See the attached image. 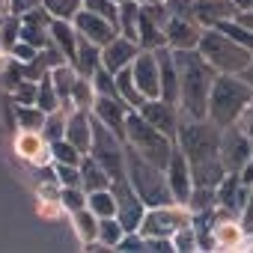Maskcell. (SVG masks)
<instances>
[{
    "mask_svg": "<svg viewBox=\"0 0 253 253\" xmlns=\"http://www.w3.org/2000/svg\"><path fill=\"white\" fill-rule=\"evenodd\" d=\"M220 131L223 128H217L209 119H191V116L179 119L176 143H179V149L185 152V158L191 164L194 185L217 188L223 182L226 167L220 161Z\"/></svg>",
    "mask_w": 253,
    "mask_h": 253,
    "instance_id": "obj_1",
    "label": "cell"
},
{
    "mask_svg": "<svg viewBox=\"0 0 253 253\" xmlns=\"http://www.w3.org/2000/svg\"><path fill=\"white\" fill-rule=\"evenodd\" d=\"M179 69V110L191 119H209V95L214 86L217 72L206 63L197 48L173 51Z\"/></svg>",
    "mask_w": 253,
    "mask_h": 253,
    "instance_id": "obj_2",
    "label": "cell"
},
{
    "mask_svg": "<svg viewBox=\"0 0 253 253\" xmlns=\"http://www.w3.org/2000/svg\"><path fill=\"white\" fill-rule=\"evenodd\" d=\"M125 176H128L131 188L137 191V197L146 203V209L176 203V197L170 191V182H167V170L152 164V161H146L128 143H125Z\"/></svg>",
    "mask_w": 253,
    "mask_h": 253,
    "instance_id": "obj_3",
    "label": "cell"
},
{
    "mask_svg": "<svg viewBox=\"0 0 253 253\" xmlns=\"http://www.w3.org/2000/svg\"><path fill=\"white\" fill-rule=\"evenodd\" d=\"M250 101H253V86L241 75H217L209 95V122H214L217 128L235 125Z\"/></svg>",
    "mask_w": 253,
    "mask_h": 253,
    "instance_id": "obj_4",
    "label": "cell"
},
{
    "mask_svg": "<svg viewBox=\"0 0 253 253\" xmlns=\"http://www.w3.org/2000/svg\"><path fill=\"white\" fill-rule=\"evenodd\" d=\"M125 143H128L134 152H140L146 161L158 164L167 170V161L176 149V140L167 137L164 131H158L155 125L140 113V110H128V119H125Z\"/></svg>",
    "mask_w": 253,
    "mask_h": 253,
    "instance_id": "obj_5",
    "label": "cell"
},
{
    "mask_svg": "<svg viewBox=\"0 0 253 253\" xmlns=\"http://www.w3.org/2000/svg\"><path fill=\"white\" fill-rule=\"evenodd\" d=\"M197 51L206 57V63L217 72V75H241L247 69V63L253 60V54L238 45L235 39H229L223 30L217 27H206L203 36H200V45Z\"/></svg>",
    "mask_w": 253,
    "mask_h": 253,
    "instance_id": "obj_6",
    "label": "cell"
},
{
    "mask_svg": "<svg viewBox=\"0 0 253 253\" xmlns=\"http://www.w3.org/2000/svg\"><path fill=\"white\" fill-rule=\"evenodd\" d=\"M89 155L107 170L110 179H122L125 176V140L116 137L104 122H98L92 116V146Z\"/></svg>",
    "mask_w": 253,
    "mask_h": 253,
    "instance_id": "obj_7",
    "label": "cell"
},
{
    "mask_svg": "<svg viewBox=\"0 0 253 253\" xmlns=\"http://www.w3.org/2000/svg\"><path fill=\"white\" fill-rule=\"evenodd\" d=\"M110 191L116 197V217L125 226V232H140V223H143V214H146V203L137 197V191L131 188L128 176L113 179Z\"/></svg>",
    "mask_w": 253,
    "mask_h": 253,
    "instance_id": "obj_8",
    "label": "cell"
},
{
    "mask_svg": "<svg viewBox=\"0 0 253 253\" xmlns=\"http://www.w3.org/2000/svg\"><path fill=\"white\" fill-rule=\"evenodd\" d=\"M185 223H191L188 206L170 203V206L146 209L143 223H140V232H143V235H167V238H173V232H176L179 226H185Z\"/></svg>",
    "mask_w": 253,
    "mask_h": 253,
    "instance_id": "obj_9",
    "label": "cell"
},
{
    "mask_svg": "<svg viewBox=\"0 0 253 253\" xmlns=\"http://www.w3.org/2000/svg\"><path fill=\"white\" fill-rule=\"evenodd\" d=\"M170 18L167 0L164 3H152V6H140V21H137V45L143 51H158L161 45H167L164 36V24Z\"/></svg>",
    "mask_w": 253,
    "mask_h": 253,
    "instance_id": "obj_10",
    "label": "cell"
},
{
    "mask_svg": "<svg viewBox=\"0 0 253 253\" xmlns=\"http://www.w3.org/2000/svg\"><path fill=\"white\" fill-rule=\"evenodd\" d=\"M253 158V143L250 137L235 125H226V128L220 131V161L226 167V173H241L244 164Z\"/></svg>",
    "mask_w": 253,
    "mask_h": 253,
    "instance_id": "obj_11",
    "label": "cell"
},
{
    "mask_svg": "<svg viewBox=\"0 0 253 253\" xmlns=\"http://www.w3.org/2000/svg\"><path fill=\"white\" fill-rule=\"evenodd\" d=\"M12 149L21 161L33 164V167H42V164H51V143L42 131L36 128H18L12 134Z\"/></svg>",
    "mask_w": 253,
    "mask_h": 253,
    "instance_id": "obj_12",
    "label": "cell"
},
{
    "mask_svg": "<svg viewBox=\"0 0 253 253\" xmlns=\"http://www.w3.org/2000/svg\"><path fill=\"white\" fill-rule=\"evenodd\" d=\"M131 75L143 98H161V69H158V54L155 51H137L131 63Z\"/></svg>",
    "mask_w": 253,
    "mask_h": 253,
    "instance_id": "obj_13",
    "label": "cell"
},
{
    "mask_svg": "<svg viewBox=\"0 0 253 253\" xmlns=\"http://www.w3.org/2000/svg\"><path fill=\"white\" fill-rule=\"evenodd\" d=\"M158 131H164L167 137H173L176 140V131H179V119H182V110H179V104H173V101H167V98H146L140 107H137Z\"/></svg>",
    "mask_w": 253,
    "mask_h": 253,
    "instance_id": "obj_14",
    "label": "cell"
},
{
    "mask_svg": "<svg viewBox=\"0 0 253 253\" xmlns=\"http://www.w3.org/2000/svg\"><path fill=\"white\" fill-rule=\"evenodd\" d=\"M167 182H170V191H173L176 203L185 206V203L191 200L194 179H191V164H188L185 152L179 149V143H176V149H173V155H170V161H167Z\"/></svg>",
    "mask_w": 253,
    "mask_h": 253,
    "instance_id": "obj_15",
    "label": "cell"
},
{
    "mask_svg": "<svg viewBox=\"0 0 253 253\" xmlns=\"http://www.w3.org/2000/svg\"><path fill=\"white\" fill-rule=\"evenodd\" d=\"M72 24H75V30H78L84 39L95 42L98 48H104L110 39H116V36H119L116 24H110L107 18H101V15H95V12H89V9H81V12L72 18Z\"/></svg>",
    "mask_w": 253,
    "mask_h": 253,
    "instance_id": "obj_16",
    "label": "cell"
},
{
    "mask_svg": "<svg viewBox=\"0 0 253 253\" xmlns=\"http://www.w3.org/2000/svg\"><path fill=\"white\" fill-rule=\"evenodd\" d=\"M247 197H250V188L241 182L238 173H226L223 182L217 185V209H220L223 214L238 217V214L244 211V206H247Z\"/></svg>",
    "mask_w": 253,
    "mask_h": 253,
    "instance_id": "obj_17",
    "label": "cell"
},
{
    "mask_svg": "<svg viewBox=\"0 0 253 253\" xmlns=\"http://www.w3.org/2000/svg\"><path fill=\"white\" fill-rule=\"evenodd\" d=\"M128 104H125L122 98H110V95H95L92 101V116L98 122H104L107 128L125 140V119H128Z\"/></svg>",
    "mask_w": 253,
    "mask_h": 253,
    "instance_id": "obj_18",
    "label": "cell"
},
{
    "mask_svg": "<svg viewBox=\"0 0 253 253\" xmlns=\"http://www.w3.org/2000/svg\"><path fill=\"white\" fill-rule=\"evenodd\" d=\"M164 36H167V45H170L173 51H185V48H197V45H200L203 27H200L194 18L170 15L167 24H164Z\"/></svg>",
    "mask_w": 253,
    "mask_h": 253,
    "instance_id": "obj_19",
    "label": "cell"
},
{
    "mask_svg": "<svg viewBox=\"0 0 253 253\" xmlns=\"http://www.w3.org/2000/svg\"><path fill=\"white\" fill-rule=\"evenodd\" d=\"M247 229L238 217L232 214H223L217 209L214 220H211V241H214V250H238V244L244 241Z\"/></svg>",
    "mask_w": 253,
    "mask_h": 253,
    "instance_id": "obj_20",
    "label": "cell"
},
{
    "mask_svg": "<svg viewBox=\"0 0 253 253\" xmlns=\"http://www.w3.org/2000/svg\"><path fill=\"white\" fill-rule=\"evenodd\" d=\"M137 51H140V45H137L134 39L116 36V39H110V42L101 48V66H104L107 72H113V75H116V72L128 69V66L134 63Z\"/></svg>",
    "mask_w": 253,
    "mask_h": 253,
    "instance_id": "obj_21",
    "label": "cell"
},
{
    "mask_svg": "<svg viewBox=\"0 0 253 253\" xmlns=\"http://www.w3.org/2000/svg\"><path fill=\"white\" fill-rule=\"evenodd\" d=\"M238 9L232 0H194V21L206 30V27H217L220 21L235 18Z\"/></svg>",
    "mask_w": 253,
    "mask_h": 253,
    "instance_id": "obj_22",
    "label": "cell"
},
{
    "mask_svg": "<svg viewBox=\"0 0 253 253\" xmlns=\"http://www.w3.org/2000/svg\"><path fill=\"white\" fill-rule=\"evenodd\" d=\"M66 140L75 143L84 155H89L92 146V110H69V122H66Z\"/></svg>",
    "mask_w": 253,
    "mask_h": 253,
    "instance_id": "obj_23",
    "label": "cell"
},
{
    "mask_svg": "<svg viewBox=\"0 0 253 253\" xmlns=\"http://www.w3.org/2000/svg\"><path fill=\"white\" fill-rule=\"evenodd\" d=\"M51 42L63 51L66 63H75V54H78V42H81V33L75 30L72 21H60L54 18L51 21Z\"/></svg>",
    "mask_w": 253,
    "mask_h": 253,
    "instance_id": "obj_24",
    "label": "cell"
},
{
    "mask_svg": "<svg viewBox=\"0 0 253 253\" xmlns=\"http://www.w3.org/2000/svg\"><path fill=\"white\" fill-rule=\"evenodd\" d=\"M51 81H54V89L60 95V107L63 110H75L72 107V89H75V81H78V72L72 63H60L51 69Z\"/></svg>",
    "mask_w": 253,
    "mask_h": 253,
    "instance_id": "obj_25",
    "label": "cell"
},
{
    "mask_svg": "<svg viewBox=\"0 0 253 253\" xmlns=\"http://www.w3.org/2000/svg\"><path fill=\"white\" fill-rule=\"evenodd\" d=\"M75 72L81 75V78H92L95 75V69L101 66V48L95 45V42H89V39H84L81 36V42H78V54H75Z\"/></svg>",
    "mask_w": 253,
    "mask_h": 253,
    "instance_id": "obj_26",
    "label": "cell"
},
{
    "mask_svg": "<svg viewBox=\"0 0 253 253\" xmlns=\"http://www.w3.org/2000/svg\"><path fill=\"white\" fill-rule=\"evenodd\" d=\"M110 176H107V170L92 158V155H84V161H81V185H84V191L86 194H92V191H104V188H110Z\"/></svg>",
    "mask_w": 253,
    "mask_h": 253,
    "instance_id": "obj_27",
    "label": "cell"
},
{
    "mask_svg": "<svg viewBox=\"0 0 253 253\" xmlns=\"http://www.w3.org/2000/svg\"><path fill=\"white\" fill-rule=\"evenodd\" d=\"M69 220H72V229H75V235H78L81 244H89V241L98 238V217H95L86 206L78 209V211H72Z\"/></svg>",
    "mask_w": 253,
    "mask_h": 253,
    "instance_id": "obj_28",
    "label": "cell"
},
{
    "mask_svg": "<svg viewBox=\"0 0 253 253\" xmlns=\"http://www.w3.org/2000/svg\"><path fill=\"white\" fill-rule=\"evenodd\" d=\"M137 21H140V3L137 0H125V3H119V24H116L119 36L137 42Z\"/></svg>",
    "mask_w": 253,
    "mask_h": 253,
    "instance_id": "obj_29",
    "label": "cell"
},
{
    "mask_svg": "<svg viewBox=\"0 0 253 253\" xmlns=\"http://www.w3.org/2000/svg\"><path fill=\"white\" fill-rule=\"evenodd\" d=\"M116 86H119V98L128 104V107H140L146 98H143V92L137 89V84H134V75H131V66L128 69H122V72H116Z\"/></svg>",
    "mask_w": 253,
    "mask_h": 253,
    "instance_id": "obj_30",
    "label": "cell"
},
{
    "mask_svg": "<svg viewBox=\"0 0 253 253\" xmlns=\"http://www.w3.org/2000/svg\"><path fill=\"white\" fill-rule=\"evenodd\" d=\"M86 209H89L95 217H116V197H113V191L104 188V191L86 194Z\"/></svg>",
    "mask_w": 253,
    "mask_h": 253,
    "instance_id": "obj_31",
    "label": "cell"
},
{
    "mask_svg": "<svg viewBox=\"0 0 253 253\" xmlns=\"http://www.w3.org/2000/svg\"><path fill=\"white\" fill-rule=\"evenodd\" d=\"M45 116L48 113L39 104H15V125H18V128H36V131H42Z\"/></svg>",
    "mask_w": 253,
    "mask_h": 253,
    "instance_id": "obj_32",
    "label": "cell"
},
{
    "mask_svg": "<svg viewBox=\"0 0 253 253\" xmlns=\"http://www.w3.org/2000/svg\"><path fill=\"white\" fill-rule=\"evenodd\" d=\"M66 122H69V110H63V107H57V110H51V113L45 116L42 134L48 137V143H54V140H63V137H66Z\"/></svg>",
    "mask_w": 253,
    "mask_h": 253,
    "instance_id": "obj_33",
    "label": "cell"
},
{
    "mask_svg": "<svg viewBox=\"0 0 253 253\" xmlns=\"http://www.w3.org/2000/svg\"><path fill=\"white\" fill-rule=\"evenodd\" d=\"M36 104H39L45 113H51V110L60 107V95H57V89H54L51 72H45V75L39 78V86H36Z\"/></svg>",
    "mask_w": 253,
    "mask_h": 253,
    "instance_id": "obj_34",
    "label": "cell"
},
{
    "mask_svg": "<svg viewBox=\"0 0 253 253\" xmlns=\"http://www.w3.org/2000/svg\"><path fill=\"white\" fill-rule=\"evenodd\" d=\"M125 226L119 223V217H98V241L107 244L110 250H116V244L122 241Z\"/></svg>",
    "mask_w": 253,
    "mask_h": 253,
    "instance_id": "obj_35",
    "label": "cell"
},
{
    "mask_svg": "<svg viewBox=\"0 0 253 253\" xmlns=\"http://www.w3.org/2000/svg\"><path fill=\"white\" fill-rule=\"evenodd\" d=\"M42 6L51 12V18L72 21V18L84 9V0H42Z\"/></svg>",
    "mask_w": 253,
    "mask_h": 253,
    "instance_id": "obj_36",
    "label": "cell"
},
{
    "mask_svg": "<svg viewBox=\"0 0 253 253\" xmlns=\"http://www.w3.org/2000/svg\"><path fill=\"white\" fill-rule=\"evenodd\" d=\"M92 101H95V86H92V78H81V75H78L75 89H72V107L92 110Z\"/></svg>",
    "mask_w": 253,
    "mask_h": 253,
    "instance_id": "obj_37",
    "label": "cell"
},
{
    "mask_svg": "<svg viewBox=\"0 0 253 253\" xmlns=\"http://www.w3.org/2000/svg\"><path fill=\"white\" fill-rule=\"evenodd\" d=\"M51 161L54 164H81L84 161V152L63 137V140H54L51 143Z\"/></svg>",
    "mask_w": 253,
    "mask_h": 253,
    "instance_id": "obj_38",
    "label": "cell"
},
{
    "mask_svg": "<svg viewBox=\"0 0 253 253\" xmlns=\"http://www.w3.org/2000/svg\"><path fill=\"white\" fill-rule=\"evenodd\" d=\"M92 86H95V95H110V98H119V86H116V75L107 72L104 66L95 69L92 75Z\"/></svg>",
    "mask_w": 253,
    "mask_h": 253,
    "instance_id": "obj_39",
    "label": "cell"
},
{
    "mask_svg": "<svg viewBox=\"0 0 253 253\" xmlns=\"http://www.w3.org/2000/svg\"><path fill=\"white\" fill-rule=\"evenodd\" d=\"M173 247L176 253H191V250H200V238H197V229L194 223H185L173 232Z\"/></svg>",
    "mask_w": 253,
    "mask_h": 253,
    "instance_id": "obj_40",
    "label": "cell"
},
{
    "mask_svg": "<svg viewBox=\"0 0 253 253\" xmlns=\"http://www.w3.org/2000/svg\"><path fill=\"white\" fill-rule=\"evenodd\" d=\"M21 39V15L6 12L3 15V27H0V42H3L6 51H12V45Z\"/></svg>",
    "mask_w": 253,
    "mask_h": 253,
    "instance_id": "obj_41",
    "label": "cell"
},
{
    "mask_svg": "<svg viewBox=\"0 0 253 253\" xmlns=\"http://www.w3.org/2000/svg\"><path fill=\"white\" fill-rule=\"evenodd\" d=\"M84 9L107 18L110 24H119V3H113V0H84ZM119 30V27H116Z\"/></svg>",
    "mask_w": 253,
    "mask_h": 253,
    "instance_id": "obj_42",
    "label": "cell"
},
{
    "mask_svg": "<svg viewBox=\"0 0 253 253\" xmlns=\"http://www.w3.org/2000/svg\"><path fill=\"white\" fill-rule=\"evenodd\" d=\"M36 86H39V81L24 78L21 84H15V86L9 89V95H12L15 104H36Z\"/></svg>",
    "mask_w": 253,
    "mask_h": 253,
    "instance_id": "obj_43",
    "label": "cell"
},
{
    "mask_svg": "<svg viewBox=\"0 0 253 253\" xmlns=\"http://www.w3.org/2000/svg\"><path fill=\"white\" fill-rule=\"evenodd\" d=\"M60 203L66 209V214H72V211H78V209L86 206V191L84 188H63L60 191Z\"/></svg>",
    "mask_w": 253,
    "mask_h": 253,
    "instance_id": "obj_44",
    "label": "cell"
},
{
    "mask_svg": "<svg viewBox=\"0 0 253 253\" xmlns=\"http://www.w3.org/2000/svg\"><path fill=\"white\" fill-rule=\"evenodd\" d=\"M57 167V179L63 188H84L81 185V164H54Z\"/></svg>",
    "mask_w": 253,
    "mask_h": 253,
    "instance_id": "obj_45",
    "label": "cell"
},
{
    "mask_svg": "<svg viewBox=\"0 0 253 253\" xmlns=\"http://www.w3.org/2000/svg\"><path fill=\"white\" fill-rule=\"evenodd\" d=\"M116 250H122V253H143V250H146L143 232H125L122 241L116 244Z\"/></svg>",
    "mask_w": 253,
    "mask_h": 253,
    "instance_id": "obj_46",
    "label": "cell"
},
{
    "mask_svg": "<svg viewBox=\"0 0 253 253\" xmlns=\"http://www.w3.org/2000/svg\"><path fill=\"white\" fill-rule=\"evenodd\" d=\"M36 211H39V217H48V220H54V217H60L66 209H63V203H60V200L39 197V203H36Z\"/></svg>",
    "mask_w": 253,
    "mask_h": 253,
    "instance_id": "obj_47",
    "label": "cell"
},
{
    "mask_svg": "<svg viewBox=\"0 0 253 253\" xmlns=\"http://www.w3.org/2000/svg\"><path fill=\"white\" fill-rule=\"evenodd\" d=\"M36 54H39V48H33V45H30V42H24V39H18V42L12 45V51H9V57H15L18 63H30Z\"/></svg>",
    "mask_w": 253,
    "mask_h": 253,
    "instance_id": "obj_48",
    "label": "cell"
},
{
    "mask_svg": "<svg viewBox=\"0 0 253 253\" xmlns=\"http://www.w3.org/2000/svg\"><path fill=\"white\" fill-rule=\"evenodd\" d=\"M36 6H42V0H6V12H12V15H24Z\"/></svg>",
    "mask_w": 253,
    "mask_h": 253,
    "instance_id": "obj_49",
    "label": "cell"
},
{
    "mask_svg": "<svg viewBox=\"0 0 253 253\" xmlns=\"http://www.w3.org/2000/svg\"><path fill=\"white\" fill-rule=\"evenodd\" d=\"M238 128H241V131L250 137V143H253V101H250V104L244 107V113L238 116Z\"/></svg>",
    "mask_w": 253,
    "mask_h": 253,
    "instance_id": "obj_50",
    "label": "cell"
},
{
    "mask_svg": "<svg viewBox=\"0 0 253 253\" xmlns=\"http://www.w3.org/2000/svg\"><path fill=\"white\" fill-rule=\"evenodd\" d=\"M241 223H244V229H247V232H253V188H250L247 206H244V211H241Z\"/></svg>",
    "mask_w": 253,
    "mask_h": 253,
    "instance_id": "obj_51",
    "label": "cell"
},
{
    "mask_svg": "<svg viewBox=\"0 0 253 253\" xmlns=\"http://www.w3.org/2000/svg\"><path fill=\"white\" fill-rule=\"evenodd\" d=\"M235 21H238V24H244L247 30H253V12H238V15H235Z\"/></svg>",
    "mask_w": 253,
    "mask_h": 253,
    "instance_id": "obj_52",
    "label": "cell"
},
{
    "mask_svg": "<svg viewBox=\"0 0 253 253\" xmlns=\"http://www.w3.org/2000/svg\"><path fill=\"white\" fill-rule=\"evenodd\" d=\"M238 12H253V0H232Z\"/></svg>",
    "mask_w": 253,
    "mask_h": 253,
    "instance_id": "obj_53",
    "label": "cell"
},
{
    "mask_svg": "<svg viewBox=\"0 0 253 253\" xmlns=\"http://www.w3.org/2000/svg\"><path fill=\"white\" fill-rule=\"evenodd\" d=\"M241 78H244V81H247V84H250V86H253V60H250V63H247V69H244V72H241Z\"/></svg>",
    "mask_w": 253,
    "mask_h": 253,
    "instance_id": "obj_54",
    "label": "cell"
},
{
    "mask_svg": "<svg viewBox=\"0 0 253 253\" xmlns=\"http://www.w3.org/2000/svg\"><path fill=\"white\" fill-rule=\"evenodd\" d=\"M6 63H9V51L3 48V42H0V69H3Z\"/></svg>",
    "mask_w": 253,
    "mask_h": 253,
    "instance_id": "obj_55",
    "label": "cell"
},
{
    "mask_svg": "<svg viewBox=\"0 0 253 253\" xmlns=\"http://www.w3.org/2000/svg\"><path fill=\"white\" fill-rule=\"evenodd\" d=\"M0 12H6V0H0Z\"/></svg>",
    "mask_w": 253,
    "mask_h": 253,
    "instance_id": "obj_56",
    "label": "cell"
},
{
    "mask_svg": "<svg viewBox=\"0 0 253 253\" xmlns=\"http://www.w3.org/2000/svg\"><path fill=\"white\" fill-rule=\"evenodd\" d=\"M3 15H6V12H0V27H3Z\"/></svg>",
    "mask_w": 253,
    "mask_h": 253,
    "instance_id": "obj_57",
    "label": "cell"
},
{
    "mask_svg": "<svg viewBox=\"0 0 253 253\" xmlns=\"http://www.w3.org/2000/svg\"><path fill=\"white\" fill-rule=\"evenodd\" d=\"M113 3H125V0H113Z\"/></svg>",
    "mask_w": 253,
    "mask_h": 253,
    "instance_id": "obj_58",
    "label": "cell"
}]
</instances>
